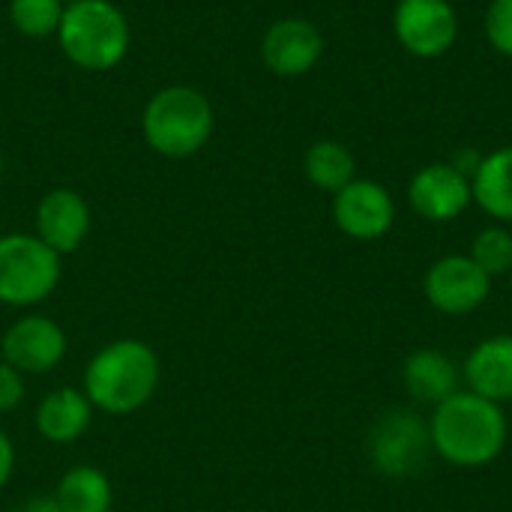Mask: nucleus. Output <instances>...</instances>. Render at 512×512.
Listing matches in <instances>:
<instances>
[{
  "mask_svg": "<svg viewBox=\"0 0 512 512\" xmlns=\"http://www.w3.org/2000/svg\"><path fill=\"white\" fill-rule=\"evenodd\" d=\"M12 468H15V447H12V438L0 429V489L9 483Z\"/></svg>",
  "mask_w": 512,
  "mask_h": 512,
  "instance_id": "24",
  "label": "nucleus"
},
{
  "mask_svg": "<svg viewBox=\"0 0 512 512\" xmlns=\"http://www.w3.org/2000/svg\"><path fill=\"white\" fill-rule=\"evenodd\" d=\"M366 456L381 477L405 480L426 468L432 456L429 420L414 408H390L384 411L366 438Z\"/></svg>",
  "mask_w": 512,
  "mask_h": 512,
  "instance_id": "6",
  "label": "nucleus"
},
{
  "mask_svg": "<svg viewBox=\"0 0 512 512\" xmlns=\"http://www.w3.org/2000/svg\"><path fill=\"white\" fill-rule=\"evenodd\" d=\"M426 420L432 453L459 471H480L495 465L510 441V420L504 405L489 402L465 387L435 405Z\"/></svg>",
  "mask_w": 512,
  "mask_h": 512,
  "instance_id": "1",
  "label": "nucleus"
},
{
  "mask_svg": "<svg viewBox=\"0 0 512 512\" xmlns=\"http://www.w3.org/2000/svg\"><path fill=\"white\" fill-rule=\"evenodd\" d=\"M54 501L63 512H111L114 492L99 468L75 465L60 477L54 489Z\"/></svg>",
  "mask_w": 512,
  "mask_h": 512,
  "instance_id": "18",
  "label": "nucleus"
},
{
  "mask_svg": "<svg viewBox=\"0 0 512 512\" xmlns=\"http://www.w3.org/2000/svg\"><path fill=\"white\" fill-rule=\"evenodd\" d=\"M492 276H486L468 252H450L435 258L423 273V297L426 303L447 315L462 318L474 315L492 297Z\"/></svg>",
  "mask_w": 512,
  "mask_h": 512,
  "instance_id": "7",
  "label": "nucleus"
},
{
  "mask_svg": "<svg viewBox=\"0 0 512 512\" xmlns=\"http://www.w3.org/2000/svg\"><path fill=\"white\" fill-rule=\"evenodd\" d=\"M93 225L90 204L75 189H51L36 204V237L60 258L75 252Z\"/></svg>",
  "mask_w": 512,
  "mask_h": 512,
  "instance_id": "13",
  "label": "nucleus"
},
{
  "mask_svg": "<svg viewBox=\"0 0 512 512\" xmlns=\"http://www.w3.org/2000/svg\"><path fill=\"white\" fill-rule=\"evenodd\" d=\"M159 378V357L147 342L114 339L90 357L81 390L96 411L126 417L153 399Z\"/></svg>",
  "mask_w": 512,
  "mask_h": 512,
  "instance_id": "2",
  "label": "nucleus"
},
{
  "mask_svg": "<svg viewBox=\"0 0 512 512\" xmlns=\"http://www.w3.org/2000/svg\"><path fill=\"white\" fill-rule=\"evenodd\" d=\"M0 174H3V153H0Z\"/></svg>",
  "mask_w": 512,
  "mask_h": 512,
  "instance_id": "26",
  "label": "nucleus"
},
{
  "mask_svg": "<svg viewBox=\"0 0 512 512\" xmlns=\"http://www.w3.org/2000/svg\"><path fill=\"white\" fill-rule=\"evenodd\" d=\"M66 357V333L48 315H24L0 339V360L21 375H45Z\"/></svg>",
  "mask_w": 512,
  "mask_h": 512,
  "instance_id": "11",
  "label": "nucleus"
},
{
  "mask_svg": "<svg viewBox=\"0 0 512 512\" xmlns=\"http://www.w3.org/2000/svg\"><path fill=\"white\" fill-rule=\"evenodd\" d=\"M63 3H78V0H63Z\"/></svg>",
  "mask_w": 512,
  "mask_h": 512,
  "instance_id": "27",
  "label": "nucleus"
},
{
  "mask_svg": "<svg viewBox=\"0 0 512 512\" xmlns=\"http://www.w3.org/2000/svg\"><path fill=\"white\" fill-rule=\"evenodd\" d=\"M216 129L213 102L189 84L156 90L141 111V132L150 150L165 159H189L207 147Z\"/></svg>",
  "mask_w": 512,
  "mask_h": 512,
  "instance_id": "3",
  "label": "nucleus"
},
{
  "mask_svg": "<svg viewBox=\"0 0 512 512\" xmlns=\"http://www.w3.org/2000/svg\"><path fill=\"white\" fill-rule=\"evenodd\" d=\"M402 387L411 402L435 408L462 390V366L438 348H417L402 363Z\"/></svg>",
  "mask_w": 512,
  "mask_h": 512,
  "instance_id": "15",
  "label": "nucleus"
},
{
  "mask_svg": "<svg viewBox=\"0 0 512 512\" xmlns=\"http://www.w3.org/2000/svg\"><path fill=\"white\" fill-rule=\"evenodd\" d=\"M324 33L309 18H279L261 36V60L279 78H300L318 66Z\"/></svg>",
  "mask_w": 512,
  "mask_h": 512,
  "instance_id": "12",
  "label": "nucleus"
},
{
  "mask_svg": "<svg viewBox=\"0 0 512 512\" xmlns=\"http://www.w3.org/2000/svg\"><path fill=\"white\" fill-rule=\"evenodd\" d=\"M468 255L474 258V264L498 279V276H510L512 270V228L510 225H501V222H492L486 228H480L471 240V249Z\"/></svg>",
  "mask_w": 512,
  "mask_h": 512,
  "instance_id": "20",
  "label": "nucleus"
},
{
  "mask_svg": "<svg viewBox=\"0 0 512 512\" xmlns=\"http://www.w3.org/2000/svg\"><path fill=\"white\" fill-rule=\"evenodd\" d=\"M18 512H63V510H60V504L54 501V495H36V498H30L27 504H21Z\"/></svg>",
  "mask_w": 512,
  "mask_h": 512,
  "instance_id": "25",
  "label": "nucleus"
},
{
  "mask_svg": "<svg viewBox=\"0 0 512 512\" xmlns=\"http://www.w3.org/2000/svg\"><path fill=\"white\" fill-rule=\"evenodd\" d=\"M60 255L48 249L36 234L0 237V303L12 309L39 306L60 282Z\"/></svg>",
  "mask_w": 512,
  "mask_h": 512,
  "instance_id": "5",
  "label": "nucleus"
},
{
  "mask_svg": "<svg viewBox=\"0 0 512 512\" xmlns=\"http://www.w3.org/2000/svg\"><path fill=\"white\" fill-rule=\"evenodd\" d=\"M333 222L351 240H381L396 225V201L384 183L354 177L333 195Z\"/></svg>",
  "mask_w": 512,
  "mask_h": 512,
  "instance_id": "9",
  "label": "nucleus"
},
{
  "mask_svg": "<svg viewBox=\"0 0 512 512\" xmlns=\"http://www.w3.org/2000/svg\"><path fill=\"white\" fill-rule=\"evenodd\" d=\"M474 204L501 225H512V144L483 153L471 177Z\"/></svg>",
  "mask_w": 512,
  "mask_h": 512,
  "instance_id": "17",
  "label": "nucleus"
},
{
  "mask_svg": "<svg viewBox=\"0 0 512 512\" xmlns=\"http://www.w3.org/2000/svg\"><path fill=\"white\" fill-rule=\"evenodd\" d=\"M471 204V180L450 162H429L408 180V207L432 225L456 222Z\"/></svg>",
  "mask_w": 512,
  "mask_h": 512,
  "instance_id": "10",
  "label": "nucleus"
},
{
  "mask_svg": "<svg viewBox=\"0 0 512 512\" xmlns=\"http://www.w3.org/2000/svg\"><path fill=\"white\" fill-rule=\"evenodd\" d=\"M483 33L492 51L512 60V0H489L483 12Z\"/></svg>",
  "mask_w": 512,
  "mask_h": 512,
  "instance_id": "22",
  "label": "nucleus"
},
{
  "mask_svg": "<svg viewBox=\"0 0 512 512\" xmlns=\"http://www.w3.org/2000/svg\"><path fill=\"white\" fill-rule=\"evenodd\" d=\"M93 405L90 399L84 396V390H75V387H57L51 390L39 405H36V414H33V423H36V432L48 441V444H72L78 441L87 429H90V420H93Z\"/></svg>",
  "mask_w": 512,
  "mask_h": 512,
  "instance_id": "16",
  "label": "nucleus"
},
{
  "mask_svg": "<svg viewBox=\"0 0 512 512\" xmlns=\"http://www.w3.org/2000/svg\"><path fill=\"white\" fill-rule=\"evenodd\" d=\"M57 42L66 60L84 72H108L123 63L132 33L123 9L111 0L66 3Z\"/></svg>",
  "mask_w": 512,
  "mask_h": 512,
  "instance_id": "4",
  "label": "nucleus"
},
{
  "mask_svg": "<svg viewBox=\"0 0 512 512\" xmlns=\"http://www.w3.org/2000/svg\"><path fill=\"white\" fill-rule=\"evenodd\" d=\"M63 9V0H9V21L21 36L45 39L57 36Z\"/></svg>",
  "mask_w": 512,
  "mask_h": 512,
  "instance_id": "21",
  "label": "nucleus"
},
{
  "mask_svg": "<svg viewBox=\"0 0 512 512\" xmlns=\"http://www.w3.org/2000/svg\"><path fill=\"white\" fill-rule=\"evenodd\" d=\"M462 387L498 402H512V333H495L480 339L462 363Z\"/></svg>",
  "mask_w": 512,
  "mask_h": 512,
  "instance_id": "14",
  "label": "nucleus"
},
{
  "mask_svg": "<svg viewBox=\"0 0 512 512\" xmlns=\"http://www.w3.org/2000/svg\"><path fill=\"white\" fill-rule=\"evenodd\" d=\"M303 174L315 189L336 195L342 186H348L357 177V162L342 141L324 138L303 153Z\"/></svg>",
  "mask_w": 512,
  "mask_h": 512,
  "instance_id": "19",
  "label": "nucleus"
},
{
  "mask_svg": "<svg viewBox=\"0 0 512 512\" xmlns=\"http://www.w3.org/2000/svg\"><path fill=\"white\" fill-rule=\"evenodd\" d=\"M24 402V375L0 360V414L15 411Z\"/></svg>",
  "mask_w": 512,
  "mask_h": 512,
  "instance_id": "23",
  "label": "nucleus"
},
{
  "mask_svg": "<svg viewBox=\"0 0 512 512\" xmlns=\"http://www.w3.org/2000/svg\"><path fill=\"white\" fill-rule=\"evenodd\" d=\"M510 288H512V270H510Z\"/></svg>",
  "mask_w": 512,
  "mask_h": 512,
  "instance_id": "28",
  "label": "nucleus"
},
{
  "mask_svg": "<svg viewBox=\"0 0 512 512\" xmlns=\"http://www.w3.org/2000/svg\"><path fill=\"white\" fill-rule=\"evenodd\" d=\"M393 36L411 57H444L459 39V12L450 0H399Z\"/></svg>",
  "mask_w": 512,
  "mask_h": 512,
  "instance_id": "8",
  "label": "nucleus"
}]
</instances>
